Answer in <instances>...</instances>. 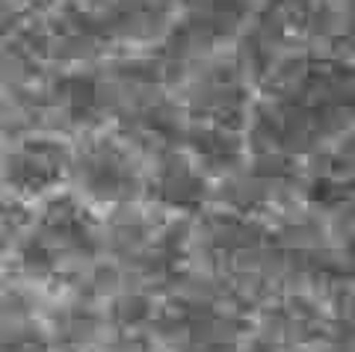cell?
<instances>
[{
    "mask_svg": "<svg viewBox=\"0 0 355 352\" xmlns=\"http://www.w3.org/2000/svg\"><path fill=\"white\" fill-rule=\"evenodd\" d=\"M69 169V148L53 139H30L6 160L3 181L18 195H42Z\"/></svg>",
    "mask_w": 355,
    "mask_h": 352,
    "instance_id": "1",
    "label": "cell"
},
{
    "mask_svg": "<svg viewBox=\"0 0 355 352\" xmlns=\"http://www.w3.org/2000/svg\"><path fill=\"white\" fill-rule=\"evenodd\" d=\"M77 175L98 202H128L137 193V172L128 154L113 142H92L77 160Z\"/></svg>",
    "mask_w": 355,
    "mask_h": 352,
    "instance_id": "2",
    "label": "cell"
},
{
    "mask_svg": "<svg viewBox=\"0 0 355 352\" xmlns=\"http://www.w3.org/2000/svg\"><path fill=\"white\" fill-rule=\"evenodd\" d=\"M42 240L57 249H77L92 252L95 249V222L83 204H77L69 195L48 202L42 213Z\"/></svg>",
    "mask_w": 355,
    "mask_h": 352,
    "instance_id": "3",
    "label": "cell"
},
{
    "mask_svg": "<svg viewBox=\"0 0 355 352\" xmlns=\"http://www.w3.org/2000/svg\"><path fill=\"white\" fill-rule=\"evenodd\" d=\"M151 193L157 195V202H163L166 207H181V211H193L205 202V178L202 172L187 157H169L160 163L157 178H154Z\"/></svg>",
    "mask_w": 355,
    "mask_h": 352,
    "instance_id": "4",
    "label": "cell"
},
{
    "mask_svg": "<svg viewBox=\"0 0 355 352\" xmlns=\"http://www.w3.org/2000/svg\"><path fill=\"white\" fill-rule=\"evenodd\" d=\"M193 151L198 154V160L210 169H228L240 160L243 139L237 137V130L225 122H210L207 127L193 134Z\"/></svg>",
    "mask_w": 355,
    "mask_h": 352,
    "instance_id": "5",
    "label": "cell"
},
{
    "mask_svg": "<svg viewBox=\"0 0 355 352\" xmlns=\"http://www.w3.org/2000/svg\"><path fill=\"white\" fill-rule=\"evenodd\" d=\"M57 98H60V107L74 118V122L89 118L98 109V101H101L98 83L89 74H69L57 86Z\"/></svg>",
    "mask_w": 355,
    "mask_h": 352,
    "instance_id": "6",
    "label": "cell"
}]
</instances>
